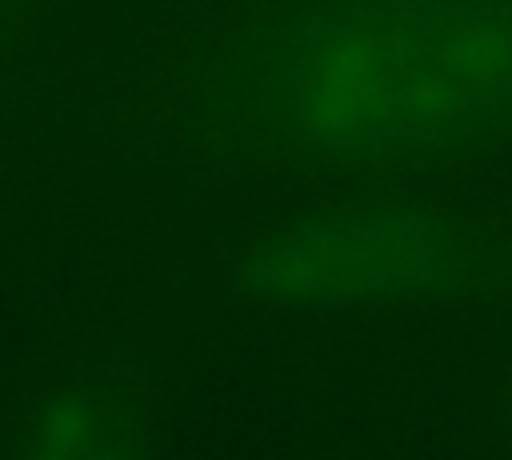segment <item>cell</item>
Segmentation results:
<instances>
[{"label": "cell", "mask_w": 512, "mask_h": 460, "mask_svg": "<svg viewBox=\"0 0 512 460\" xmlns=\"http://www.w3.org/2000/svg\"><path fill=\"white\" fill-rule=\"evenodd\" d=\"M284 96L328 152H416L512 100L508 0H408L316 24L288 60Z\"/></svg>", "instance_id": "6da1fadb"}, {"label": "cell", "mask_w": 512, "mask_h": 460, "mask_svg": "<svg viewBox=\"0 0 512 460\" xmlns=\"http://www.w3.org/2000/svg\"><path fill=\"white\" fill-rule=\"evenodd\" d=\"M452 260L440 220L400 204H340L256 248L248 284L284 304H352L436 280Z\"/></svg>", "instance_id": "7a4b0ae2"}, {"label": "cell", "mask_w": 512, "mask_h": 460, "mask_svg": "<svg viewBox=\"0 0 512 460\" xmlns=\"http://www.w3.org/2000/svg\"><path fill=\"white\" fill-rule=\"evenodd\" d=\"M16 460H144L124 420L92 392H60L16 440Z\"/></svg>", "instance_id": "3957f363"}]
</instances>
